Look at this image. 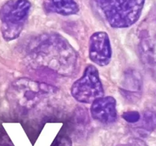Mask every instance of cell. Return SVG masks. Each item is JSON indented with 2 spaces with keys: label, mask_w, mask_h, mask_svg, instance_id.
Masks as SVG:
<instances>
[{
  "label": "cell",
  "mask_w": 156,
  "mask_h": 146,
  "mask_svg": "<svg viewBox=\"0 0 156 146\" xmlns=\"http://www.w3.org/2000/svg\"><path fill=\"white\" fill-rule=\"evenodd\" d=\"M29 61L37 68L68 76L76 68L77 53L68 41L58 33H44L30 42Z\"/></svg>",
  "instance_id": "cell-1"
},
{
  "label": "cell",
  "mask_w": 156,
  "mask_h": 146,
  "mask_svg": "<svg viewBox=\"0 0 156 146\" xmlns=\"http://www.w3.org/2000/svg\"><path fill=\"white\" fill-rule=\"evenodd\" d=\"M58 91V88L51 84L20 78L11 84L7 97L9 103L18 109L30 110Z\"/></svg>",
  "instance_id": "cell-2"
},
{
  "label": "cell",
  "mask_w": 156,
  "mask_h": 146,
  "mask_svg": "<svg viewBox=\"0 0 156 146\" xmlns=\"http://www.w3.org/2000/svg\"><path fill=\"white\" fill-rule=\"evenodd\" d=\"M145 0H98V5L110 26L126 28L139 20Z\"/></svg>",
  "instance_id": "cell-3"
},
{
  "label": "cell",
  "mask_w": 156,
  "mask_h": 146,
  "mask_svg": "<svg viewBox=\"0 0 156 146\" xmlns=\"http://www.w3.org/2000/svg\"><path fill=\"white\" fill-rule=\"evenodd\" d=\"M31 4L28 0H9L0 9L1 32L5 41L17 39L22 32Z\"/></svg>",
  "instance_id": "cell-4"
},
{
  "label": "cell",
  "mask_w": 156,
  "mask_h": 146,
  "mask_svg": "<svg viewBox=\"0 0 156 146\" xmlns=\"http://www.w3.org/2000/svg\"><path fill=\"white\" fill-rule=\"evenodd\" d=\"M70 91L75 100L82 103H91L104 97L105 91L98 68L88 65L82 77L73 84Z\"/></svg>",
  "instance_id": "cell-5"
},
{
  "label": "cell",
  "mask_w": 156,
  "mask_h": 146,
  "mask_svg": "<svg viewBox=\"0 0 156 146\" xmlns=\"http://www.w3.org/2000/svg\"><path fill=\"white\" fill-rule=\"evenodd\" d=\"M88 56L91 61L99 66H106L112 58V48L108 33L98 31L93 33L89 39Z\"/></svg>",
  "instance_id": "cell-6"
},
{
  "label": "cell",
  "mask_w": 156,
  "mask_h": 146,
  "mask_svg": "<svg viewBox=\"0 0 156 146\" xmlns=\"http://www.w3.org/2000/svg\"><path fill=\"white\" fill-rule=\"evenodd\" d=\"M91 115L94 120L111 124L117 118V100L112 96L102 97L91 103Z\"/></svg>",
  "instance_id": "cell-7"
},
{
  "label": "cell",
  "mask_w": 156,
  "mask_h": 146,
  "mask_svg": "<svg viewBox=\"0 0 156 146\" xmlns=\"http://www.w3.org/2000/svg\"><path fill=\"white\" fill-rule=\"evenodd\" d=\"M45 7L48 12L64 16L76 15L79 12V5L75 0H47Z\"/></svg>",
  "instance_id": "cell-8"
},
{
  "label": "cell",
  "mask_w": 156,
  "mask_h": 146,
  "mask_svg": "<svg viewBox=\"0 0 156 146\" xmlns=\"http://www.w3.org/2000/svg\"><path fill=\"white\" fill-rule=\"evenodd\" d=\"M143 126L145 129L152 131L156 127V113L152 111H146L143 114Z\"/></svg>",
  "instance_id": "cell-9"
},
{
  "label": "cell",
  "mask_w": 156,
  "mask_h": 146,
  "mask_svg": "<svg viewBox=\"0 0 156 146\" xmlns=\"http://www.w3.org/2000/svg\"><path fill=\"white\" fill-rule=\"evenodd\" d=\"M50 146H73V142L66 135H58Z\"/></svg>",
  "instance_id": "cell-10"
},
{
  "label": "cell",
  "mask_w": 156,
  "mask_h": 146,
  "mask_svg": "<svg viewBox=\"0 0 156 146\" xmlns=\"http://www.w3.org/2000/svg\"><path fill=\"white\" fill-rule=\"evenodd\" d=\"M123 118L126 122L130 123H134L140 120V114L137 111H128L123 114Z\"/></svg>",
  "instance_id": "cell-11"
},
{
  "label": "cell",
  "mask_w": 156,
  "mask_h": 146,
  "mask_svg": "<svg viewBox=\"0 0 156 146\" xmlns=\"http://www.w3.org/2000/svg\"><path fill=\"white\" fill-rule=\"evenodd\" d=\"M122 146H143V145H141V144H127V145H122Z\"/></svg>",
  "instance_id": "cell-12"
}]
</instances>
